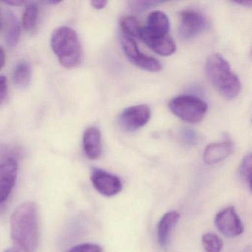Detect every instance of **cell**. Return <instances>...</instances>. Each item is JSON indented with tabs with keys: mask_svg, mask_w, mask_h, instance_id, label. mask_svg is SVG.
<instances>
[{
	"mask_svg": "<svg viewBox=\"0 0 252 252\" xmlns=\"http://www.w3.org/2000/svg\"><path fill=\"white\" fill-rule=\"evenodd\" d=\"M234 149V144L229 141L209 144L203 153V160L208 165L220 163L232 154Z\"/></svg>",
	"mask_w": 252,
	"mask_h": 252,
	"instance_id": "obj_12",
	"label": "cell"
},
{
	"mask_svg": "<svg viewBox=\"0 0 252 252\" xmlns=\"http://www.w3.org/2000/svg\"><path fill=\"white\" fill-rule=\"evenodd\" d=\"M215 225L225 237H235L244 231V226L233 206H228L218 212L215 217Z\"/></svg>",
	"mask_w": 252,
	"mask_h": 252,
	"instance_id": "obj_7",
	"label": "cell"
},
{
	"mask_svg": "<svg viewBox=\"0 0 252 252\" xmlns=\"http://www.w3.org/2000/svg\"><path fill=\"white\" fill-rule=\"evenodd\" d=\"M5 4L11 5V6H22L23 5H26L27 2L26 1H21V0H10V1H5Z\"/></svg>",
	"mask_w": 252,
	"mask_h": 252,
	"instance_id": "obj_25",
	"label": "cell"
},
{
	"mask_svg": "<svg viewBox=\"0 0 252 252\" xmlns=\"http://www.w3.org/2000/svg\"><path fill=\"white\" fill-rule=\"evenodd\" d=\"M169 110L177 117L188 123H197L204 118L208 110L205 101L191 95H181L171 100Z\"/></svg>",
	"mask_w": 252,
	"mask_h": 252,
	"instance_id": "obj_4",
	"label": "cell"
},
{
	"mask_svg": "<svg viewBox=\"0 0 252 252\" xmlns=\"http://www.w3.org/2000/svg\"><path fill=\"white\" fill-rule=\"evenodd\" d=\"M91 181L95 189L107 197L116 195L122 189L121 180L116 175L108 173L102 169H94L93 170Z\"/></svg>",
	"mask_w": 252,
	"mask_h": 252,
	"instance_id": "obj_9",
	"label": "cell"
},
{
	"mask_svg": "<svg viewBox=\"0 0 252 252\" xmlns=\"http://www.w3.org/2000/svg\"><path fill=\"white\" fill-rule=\"evenodd\" d=\"M83 147L85 154L91 160L98 159L102 152L101 135L98 128L91 126L84 132Z\"/></svg>",
	"mask_w": 252,
	"mask_h": 252,
	"instance_id": "obj_13",
	"label": "cell"
},
{
	"mask_svg": "<svg viewBox=\"0 0 252 252\" xmlns=\"http://www.w3.org/2000/svg\"><path fill=\"white\" fill-rule=\"evenodd\" d=\"M151 116L150 107L145 104L132 106L125 109L119 116L121 127L132 132L147 125Z\"/></svg>",
	"mask_w": 252,
	"mask_h": 252,
	"instance_id": "obj_6",
	"label": "cell"
},
{
	"mask_svg": "<svg viewBox=\"0 0 252 252\" xmlns=\"http://www.w3.org/2000/svg\"><path fill=\"white\" fill-rule=\"evenodd\" d=\"M8 91V85H7V79L5 76H0V104H2Z\"/></svg>",
	"mask_w": 252,
	"mask_h": 252,
	"instance_id": "obj_23",
	"label": "cell"
},
{
	"mask_svg": "<svg viewBox=\"0 0 252 252\" xmlns=\"http://www.w3.org/2000/svg\"><path fill=\"white\" fill-rule=\"evenodd\" d=\"M206 20L200 13L185 10L180 14L179 33L184 39H193L206 28Z\"/></svg>",
	"mask_w": 252,
	"mask_h": 252,
	"instance_id": "obj_8",
	"label": "cell"
},
{
	"mask_svg": "<svg viewBox=\"0 0 252 252\" xmlns=\"http://www.w3.org/2000/svg\"><path fill=\"white\" fill-rule=\"evenodd\" d=\"M140 39H142L144 43L153 51L163 57L172 55L176 50V45L173 39L169 35L157 37L141 36Z\"/></svg>",
	"mask_w": 252,
	"mask_h": 252,
	"instance_id": "obj_14",
	"label": "cell"
},
{
	"mask_svg": "<svg viewBox=\"0 0 252 252\" xmlns=\"http://www.w3.org/2000/svg\"><path fill=\"white\" fill-rule=\"evenodd\" d=\"M18 165L14 159H8L0 163V203L11 194L17 178Z\"/></svg>",
	"mask_w": 252,
	"mask_h": 252,
	"instance_id": "obj_10",
	"label": "cell"
},
{
	"mask_svg": "<svg viewBox=\"0 0 252 252\" xmlns=\"http://www.w3.org/2000/svg\"><path fill=\"white\" fill-rule=\"evenodd\" d=\"M11 234L15 246L23 252H36L39 243V209L33 202L19 206L11 218Z\"/></svg>",
	"mask_w": 252,
	"mask_h": 252,
	"instance_id": "obj_1",
	"label": "cell"
},
{
	"mask_svg": "<svg viewBox=\"0 0 252 252\" xmlns=\"http://www.w3.org/2000/svg\"><path fill=\"white\" fill-rule=\"evenodd\" d=\"M5 51L2 47H0V70L5 66Z\"/></svg>",
	"mask_w": 252,
	"mask_h": 252,
	"instance_id": "obj_26",
	"label": "cell"
},
{
	"mask_svg": "<svg viewBox=\"0 0 252 252\" xmlns=\"http://www.w3.org/2000/svg\"><path fill=\"white\" fill-rule=\"evenodd\" d=\"M205 70L209 82L222 96L233 99L240 94V79L233 73L228 62L220 54H214L208 57Z\"/></svg>",
	"mask_w": 252,
	"mask_h": 252,
	"instance_id": "obj_2",
	"label": "cell"
},
{
	"mask_svg": "<svg viewBox=\"0 0 252 252\" xmlns=\"http://www.w3.org/2000/svg\"><path fill=\"white\" fill-rule=\"evenodd\" d=\"M91 3L94 8L100 10L102 9V8L106 6V5L107 4V1H106V0H93V1H91Z\"/></svg>",
	"mask_w": 252,
	"mask_h": 252,
	"instance_id": "obj_24",
	"label": "cell"
},
{
	"mask_svg": "<svg viewBox=\"0 0 252 252\" xmlns=\"http://www.w3.org/2000/svg\"><path fill=\"white\" fill-rule=\"evenodd\" d=\"M180 214L175 211L167 212L162 217L158 225V239L159 244L164 248L169 243L170 234L174 227L178 223Z\"/></svg>",
	"mask_w": 252,
	"mask_h": 252,
	"instance_id": "obj_15",
	"label": "cell"
},
{
	"mask_svg": "<svg viewBox=\"0 0 252 252\" xmlns=\"http://www.w3.org/2000/svg\"><path fill=\"white\" fill-rule=\"evenodd\" d=\"M67 252H102V249L98 245L84 243L74 246Z\"/></svg>",
	"mask_w": 252,
	"mask_h": 252,
	"instance_id": "obj_22",
	"label": "cell"
},
{
	"mask_svg": "<svg viewBox=\"0 0 252 252\" xmlns=\"http://www.w3.org/2000/svg\"><path fill=\"white\" fill-rule=\"evenodd\" d=\"M2 29H3V23H2V18L0 16V32H2Z\"/></svg>",
	"mask_w": 252,
	"mask_h": 252,
	"instance_id": "obj_28",
	"label": "cell"
},
{
	"mask_svg": "<svg viewBox=\"0 0 252 252\" xmlns=\"http://www.w3.org/2000/svg\"><path fill=\"white\" fill-rule=\"evenodd\" d=\"M252 156L249 154L243 159L240 166V176L250 189L252 187Z\"/></svg>",
	"mask_w": 252,
	"mask_h": 252,
	"instance_id": "obj_21",
	"label": "cell"
},
{
	"mask_svg": "<svg viewBox=\"0 0 252 252\" xmlns=\"http://www.w3.org/2000/svg\"><path fill=\"white\" fill-rule=\"evenodd\" d=\"M120 26L124 34L130 37L139 38L141 36V29L138 20L132 16H125L121 19Z\"/></svg>",
	"mask_w": 252,
	"mask_h": 252,
	"instance_id": "obj_19",
	"label": "cell"
},
{
	"mask_svg": "<svg viewBox=\"0 0 252 252\" xmlns=\"http://www.w3.org/2000/svg\"><path fill=\"white\" fill-rule=\"evenodd\" d=\"M169 31V20L163 11H156L152 12L147 19V25L141 29V36H166Z\"/></svg>",
	"mask_w": 252,
	"mask_h": 252,
	"instance_id": "obj_11",
	"label": "cell"
},
{
	"mask_svg": "<svg viewBox=\"0 0 252 252\" xmlns=\"http://www.w3.org/2000/svg\"><path fill=\"white\" fill-rule=\"evenodd\" d=\"M19 252L18 250L16 249H8V250L5 251V252Z\"/></svg>",
	"mask_w": 252,
	"mask_h": 252,
	"instance_id": "obj_29",
	"label": "cell"
},
{
	"mask_svg": "<svg viewBox=\"0 0 252 252\" xmlns=\"http://www.w3.org/2000/svg\"><path fill=\"white\" fill-rule=\"evenodd\" d=\"M32 67L28 62H20L14 69L13 79L19 88H27L32 81Z\"/></svg>",
	"mask_w": 252,
	"mask_h": 252,
	"instance_id": "obj_17",
	"label": "cell"
},
{
	"mask_svg": "<svg viewBox=\"0 0 252 252\" xmlns=\"http://www.w3.org/2000/svg\"><path fill=\"white\" fill-rule=\"evenodd\" d=\"M122 44L124 52L128 60L137 67L150 72H158L162 64L156 59L144 55L138 50L136 42L130 36L122 35Z\"/></svg>",
	"mask_w": 252,
	"mask_h": 252,
	"instance_id": "obj_5",
	"label": "cell"
},
{
	"mask_svg": "<svg viewBox=\"0 0 252 252\" xmlns=\"http://www.w3.org/2000/svg\"><path fill=\"white\" fill-rule=\"evenodd\" d=\"M5 23L7 26L5 42L8 46L12 48L17 45L20 39V24L17 17L11 11H8L5 14Z\"/></svg>",
	"mask_w": 252,
	"mask_h": 252,
	"instance_id": "obj_16",
	"label": "cell"
},
{
	"mask_svg": "<svg viewBox=\"0 0 252 252\" xmlns=\"http://www.w3.org/2000/svg\"><path fill=\"white\" fill-rule=\"evenodd\" d=\"M202 243L206 252H220L222 241L214 233H206L202 236Z\"/></svg>",
	"mask_w": 252,
	"mask_h": 252,
	"instance_id": "obj_20",
	"label": "cell"
},
{
	"mask_svg": "<svg viewBox=\"0 0 252 252\" xmlns=\"http://www.w3.org/2000/svg\"><path fill=\"white\" fill-rule=\"evenodd\" d=\"M44 3L46 4H52V5H56V4L60 3V1H55V0H51V1H45V2H43Z\"/></svg>",
	"mask_w": 252,
	"mask_h": 252,
	"instance_id": "obj_27",
	"label": "cell"
},
{
	"mask_svg": "<svg viewBox=\"0 0 252 252\" xmlns=\"http://www.w3.org/2000/svg\"><path fill=\"white\" fill-rule=\"evenodd\" d=\"M51 47L62 65L73 68L82 61V51L77 33L69 27H60L53 32Z\"/></svg>",
	"mask_w": 252,
	"mask_h": 252,
	"instance_id": "obj_3",
	"label": "cell"
},
{
	"mask_svg": "<svg viewBox=\"0 0 252 252\" xmlns=\"http://www.w3.org/2000/svg\"><path fill=\"white\" fill-rule=\"evenodd\" d=\"M39 16V7L36 3H29L25 9L23 17V27L26 32H32L35 30Z\"/></svg>",
	"mask_w": 252,
	"mask_h": 252,
	"instance_id": "obj_18",
	"label": "cell"
}]
</instances>
